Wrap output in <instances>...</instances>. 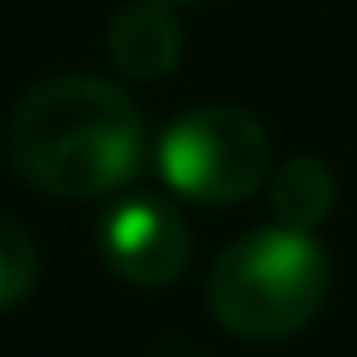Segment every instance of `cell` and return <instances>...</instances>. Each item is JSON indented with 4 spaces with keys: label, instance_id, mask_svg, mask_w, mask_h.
<instances>
[{
    "label": "cell",
    "instance_id": "obj_6",
    "mask_svg": "<svg viewBox=\"0 0 357 357\" xmlns=\"http://www.w3.org/2000/svg\"><path fill=\"white\" fill-rule=\"evenodd\" d=\"M268 205H273V215H279L284 226L315 231V226L336 211V174L321 158L300 153V158H289V163H279L268 174Z\"/></svg>",
    "mask_w": 357,
    "mask_h": 357
},
{
    "label": "cell",
    "instance_id": "obj_4",
    "mask_svg": "<svg viewBox=\"0 0 357 357\" xmlns=\"http://www.w3.org/2000/svg\"><path fill=\"white\" fill-rule=\"evenodd\" d=\"M100 257L121 284L163 289L174 284L195 257L190 221L158 195H126L100 221Z\"/></svg>",
    "mask_w": 357,
    "mask_h": 357
},
{
    "label": "cell",
    "instance_id": "obj_3",
    "mask_svg": "<svg viewBox=\"0 0 357 357\" xmlns=\"http://www.w3.org/2000/svg\"><path fill=\"white\" fill-rule=\"evenodd\" d=\"M153 163L178 200L231 211L268 184L273 142H268V126L242 105H195L163 126Z\"/></svg>",
    "mask_w": 357,
    "mask_h": 357
},
{
    "label": "cell",
    "instance_id": "obj_2",
    "mask_svg": "<svg viewBox=\"0 0 357 357\" xmlns=\"http://www.w3.org/2000/svg\"><path fill=\"white\" fill-rule=\"evenodd\" d=\"M331 294V257L305 226H257L211 263L205 305L215 326L242 342H284L321 315Z\"/></svg>",
    "mask_w": 357,
    "mask_h": 357
},
{
    "label": "cell",
    "instance_id": "obj_7",
    "mask_svg": "<svg viewBox=\"0 0 357 357\" xmlns=\"http://www.w3.org/2000/svg\"><path fill=\"white\" fill-rule=\"evenodd\" d=\"M37 279H43V257H37L32 231L11 215H0V315L32 300Z\"/></svg>",
    "mask_w": 357,
    "mask_h": 357
},
{
    "label": "cell",
    "instance_id": "obj_5",
    "mask_svg": "<svg viewBox=\"0 0 357 357\" xmlns=\"http://www.w3.org/2000/svg\"><path fill=\"white\" fill-rule=\"evenodd\" d=\"M105 53L126 79H168L184 58V26L168 0H132L111 16Z\"/></svg>",
    "mask_w": 357,
    "mask_h": 357
},
{
    "label": "cell",
    "instance_id": "obj_8",
    "mask_svg": "<svg viewBox=\"0 0 357 357\" xmlns=\"http://www.w3.org/2000/svg\"><path fill=\"white\" fill-rule=\"evenodd\" d=\"M168 6H205V0H168Z\"/></svg>",
    "mask_w": 357,
    "mask_h": 357
},
{
    "label": "cell",
    "instance_id": "obj_1",
    "mask_svg": "<svg viewBox=\"0 0 357 357\" xmlns=\"http://www.w3.org/2000/svg\"><path fill=\"white\" fill-rule=\"evenodd\" d=\"M147 158L137 100L100 74H58L32 84L6 121V163L53 200H100L132 184Z\"/></svg>",
    "mask_w": 357,
    "mask_h": 357
}]
</instances>
